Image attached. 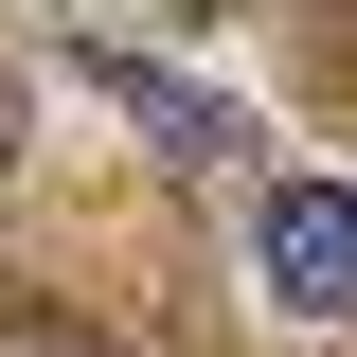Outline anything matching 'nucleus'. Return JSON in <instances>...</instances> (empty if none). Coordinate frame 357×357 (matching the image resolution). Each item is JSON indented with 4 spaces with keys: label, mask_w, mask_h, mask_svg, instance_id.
I'll list each match as a JSON object with an SVG mask.
<instances>
[{
    "label": "nucleus",
    "mask_w": 357,
    "mask_h": 357,
    "mask_svg": "<svg viewBox=\"0 0 357 357\" xmlns=\"http://www.w3.org/2000/svg\"><path fill=\"white\" fill-rule=\"evenodd\" d=\"M250 268L286 321H357V178H268L250 197Z\"/></svg>",
    "instance_id": "nucleus-1"
},
{
    "label": "nucleus",
    "mask_w": 357,
    "mask_h": 357,
    "mask_svg": "<svg viewBox=\"0 0 357 357\" xmlns=\"http://www.w3.org/2000/svg\"><path fill=\"white\" fill-rule=\"evenodd\" d=\"M0 178H18V107H0Z\"/></svg>",
    "instance_id": "nucleus-2"
}]
</instances>
